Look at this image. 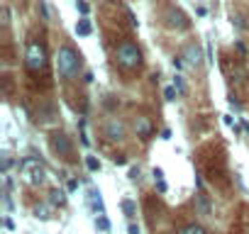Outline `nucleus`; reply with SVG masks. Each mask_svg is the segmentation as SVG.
Returning <instances> with one entry per match:
<instances>
[{
  "label": "nucleus",
  "mask_w": 249,
  "mask_h": 234,
  "mask_svg": "<svg viewBox=\"0 0 249 234\" xmlns=\"http://www.w3.org/2000/svg\"><path fill=\"white\" fill-rule=\"evenodd\" d=\"M112 59L122 73H137L144 66V54H142L140 44L132 39H120L112 49Z\"/></svg>",
  "instance_id": "f257e3e1"
},
{
  "label": "nucleus",
  "mask_w": 249,
  "mask_h": 234,
  "mask_svg": "<svg viewBox=\"0 0 249 234\" xmlns=\"http://www.w3.org/2000/svg\"><path fill=\"white\" fill-rule=\"evenodd\" d=\"M54 66H56V73L64 83H71L73 78H78L81 68H83V56L76 47L71 44H61L56 49V56H54Z\"/></svg>",
  "instance_id": "f03ea898"
},
{
  "label": "nucleus",
  "mask_w": 249,
  "mask_h": 234,
  "mask_svg": "<svg viewBox=\"0 0 249 234\" xmlns=\"http://www.w3.org/2000/svg\"><path fill=\"white\" fill-rule=\"evenodd\" d=\"M25 68L35 76L49 71V49L42 39H30L25 47Z\"/></svg>",
  "instance_id": "7ed1b4c3"
},
{
  "label": "nucleus",
  "mask_w": 249,
  "mask_h": 234,
  "mask_svg": "<svg viewBox=\"0 0 249 234\" xmlns=\"http://www.w3.org/2000/svg\"><path fill=\"white\" fill-rule=\"evenodd\" d=\"M18 171H20V178L25 185L30 188H39L47 183V168L44 164L37 159V156H25L18 161Z\"/></svg>",
  "instance_id": "20e7f679"
},
{
  "label": "nucleus",
  "mask_w": 249,
  "mask_h": 234,
  "mask_svg": "<svg viewBox=\"0 0 249 234\" xmlns=\"http://www.w3.org/2000/svg\"><path fill=\"white\" fill-rule=\"evenodd\" d=\"M49 149H52V154H54L59 161H64V164H73V161H76L73 139H71L69 132H64V130H54V132L49 134Z\"/></svg>",
  "instance_id": "39448f33"
},
{
  "label": "nucleus",
  "mask_w": 249,
  "mask_h": 234,
  "mask_svg": "<svg viewBox=\"0 0 249 234\" xmlns=\"http://www.w3.org/2000/svg\"><path fill=\"white\" fill-rule=\"evenodd\" d=\"M103 137L110 144H122L127 139V122L122 117H110V120L103 125Z\"/></svg>",
  "instance_id": "423d86ee"
},
{
  "label": "nucleus",
  "mask_w": 249,
  "mask_h": 234,
  "mask_svg": "<svg viewBox=\"0 0 249 234\" xmlns=\"http://www.w3.org/2000/svg\"><path fill=\"white\" fill-rule=\"evenodd\" d=\"M161 20H164V25H166L169 30H174V32H186V30H191L188 15H186L181 8H176V5H169V8L161 13Z\"/></svg>",
  "instance_id": "0eeeda50"
},
{
  "label": "nucleus",
  "mask_w": 249,
  "mask_h": 234,
  "mask_svg": "<svg viewBox=\"0 0 249 234\" xmlns=\"http://www.w3.org/2000/svg\"><path fill=\"white\" fill-rule=\"evenodd\" d=\"M132 132H135V137L140 139V142H149V139H154V134H157V125H154V120L149 115H144V112H140V115H135V120H132Z\"/></svg>",
  "instance_id": "6e6552de"
},
{
  "label": "nucleus",
  "mask_w": 249,
  "mask_h": 234,
  "mask_svg": "<svg viewBox=\"0 0 249 234\" xmlns=\"http://www.w3.org/2000/svg\"><path fill=\"white\" fill-rule=\"evenodd\" d=\"M193 210L200 217H213L215 205H213V200H210V195L205 190H196V195H193Z\"/></svg>",
  "instance_id": "1a4fd4ad"
},
{
  "label": "nucleus",
  "mask_w": 249,
  "mask_h": 234,
  "mask_svg": "<svg viewBox=\"0 0 249 234\" xmlns=\"http://www.w3.org/2000/svg\"><path fill=\"white\" fill-rule=\"evenodd\" d=\"M183 59L188 61V66H193V68H198V66H203V49H200V44H188L186 47V51H183Z\"/></svg>",
  "instance_id": "9d476101"
},
{
  "label": "nucleus",
  "mask_w": 249,
  "mask_h": 234,
  "mask_svg": "<svg viewBox=\"0 0 249 234\" xmlns=\"http://www.w3.org/2000/svg\"><path fill=\"white\" fill-rule=\"evenodd\" d=\"M174 234H208V229L200 222H181Z\"/></svg>",
  "instance_id": "9b49d317"
},
{
  "label": "nucleus",
  "mask_w": 249,
  "mask_h": 234,
  "mask_svg": "<svg viewBox=\"0 0 249 234\" xmlns=\"http://www.w3.org/2000/svg\"><path fill=\"white\" fill-rule=\"evenodd\" d=\"M47 202H52L54 210H56V207H64V205H66V190H61V188H52Z\"/></svg>",
  "instance_id": "f8f14e48"
},
{
  "label": "nucleus",
  "mask_w": 249,
  "mask_h": 234,
  "mask_svg": "<svg viewBox=\"0 0 249 234\" xmlns=\"http://www.w3.org/2000/svg\"><path fill=\"white\" fill-rule=\"evenodd\" d=\"M88 200H90V205H93V210H95V215H105V205H103V198H100V190H95V188H90V190H88Z\"/></svg>",
  "instance_id": "ddd939ff"
},
{
  "label": "nucleus",
  "mask_w": 249,
  "mask_h": 234,
  "mask_svg": "<svg viewBox=\"0 0 249 234\" xmlns=\"http://www.w3.org/2000/svg\"><path fill=\"white\" fill-rule=\"evenodd\" d=\"M152 176H154V183H157L159 195H164V193L169 190V185H166V181H164V171H161V168H154V171H152Z\"/></svg>",
  "instance_id": "4468645a"
},
{
  "label": "nucleus",
  "mask_w": 249,
  "mask_h": 234,
  "mask_svg": "<svg viewBox=\"0 0 249 234\" xmlns=\"http://www.w3.org/2000/svg\"><path fill=\"white\" fill-rule=\"evenodd\" d=\"M52 210H54L52 202H37V205H35V217H39V219H49V217H52V215H49Z\"/></svg>",
  "instance_id": "2eb2a0df"
},
{
  "label": "nucleus",
  "mask_w": 249,
  "mask_h": 234,
  "mask_svg": "<svg viewBox=\"0 0 249 234\" xmlns=\"http://www.w3.org/2000/svg\"><path fill=\"white\" fill-rule=\"evenodd\" d=\"M122 210H124V215H127L130 222L135 219V215H137V205H135L132 200H122Z\"/></svg>",
  "instance_id": "dca6fc26"
},
{
  "label": "nucleus",
  "mask_w": 249,
  "mask_h": 234,
  "mask_svg": "<svg viewBox=\"0 0 249 234\" xmlns=\"http://www.w3.org/2000/svg\"><path fill=\"white\" fill-rule=\"evenodd\" d=\"M90 32H93V30H90V22H88L86 17L76 22V34H81V37H88Z\"/></svg>",
  "instance_id": "f3484780"
},
{
  "label": "nucleus",
  "mask_w": 249,
  "mask_h": 234,
  "mask_svg": "<svg viewBox=\"0 0 249 234\" xmlns=\"http://www.w3.org/2000/svg\"><path fill=\"white\" fill-rule=\"evenodd\" d=\"M174 88L178 90V95H181V98L186 95V83H183V76H178V73H176V78H174Z\"/></svg>",
  "instance_id": "a211bd4d"
},
{
  "label": "nucleus",
  "mask_w": 249,
  "mask_h": 234,
  "mask_svg": "<svg viewBox=\"0 0 249 234\" xmlns=\"http://www.w3.org/2000/svg\"><path fill=\"white\" fill-rule=\"evenodd\" d=\"M164 98H166L169 102H174V100H176V98H181V95H178V90H176L174 85H166V88H164Z\"/></svg>",
  "instance_id": "6ab92c4d"
},
{
  "label": "nucleus",
  "mask_w": 249,
  "mask_h": 234,
  "mask_svg": "<svg viewBox=\"0 0 249 234\" xmlns=\"http://www.w3.org/2000/svg\"><path fill=\"white\" fill-rule=\"evenodd\" d=\"M86 168L95 173V171H100V161H98L95 156H86Z\"/></svg>",
  "instance_id": "aec40b11"
},
{
  "label": "nucleus",
  "mask_w": 249,
  "mask_h": 234,
  "mask_svg": "<svg viewBox=\"0 0 249 234\" xmlns=\"http://www.w3.org/2000/svg\"><path fill=\"white\" fill-rule=\"evenodd\" d=\"M95 224H98L103 232H110V222H107V217H105V215H98V217H95Z\"/></svg>",
  "instance_id": "412c9836"
},
{
  "label": "nucleus",
  "mask_w": 249,
  "mask_h": 234,
  "mask_svg": "<svg viewBox=\"0 0 249 234\" xmlns=\"http://www.w3.org/2000/svg\"><path fill=\"white\" fill-rule=\"evenodd\" d=\"M76 10H78L81 15H88V13H90V5L86 3V0H76Z\"/></svg>",
  "instance_id": "4be33fe9"
},
{
  "label": "nucleus",
  "mask_w": 249,
  "mask_h": 234,
  "mask_svg": "<svg viewBox=\"0 0 249 234\" xmlns=\"http://www.w3.org/2000/svg\"><path fill=\"white\" fill-rule=\"evenodd\" d=\"M112 164L115 166H124V164H127V156H124V154H115L112 156Z\"/></svg>",
  "instance_id": "5701e85b"
},
{
  "label": "nucleus",
  "mask_w": 249,
  "mask_h": 234,
  "mask_svg": "<svg viewBox=\"0 0 249 234\" xmlns=\"http://www.w3.org/2000/svg\"><path fill=\"white\" fill-rule=\"evenodd\" d=\"M232 25H237L239 30H247V22H244V17H242V15H234V17H232Z\"/></svg>",
  "instance_id": "b1692460"
},
{
  "label": "nucleus",
  "mask_w": 249,
  "mask_h": 234,
  "mask_svg": "<svg viewBox=\"0 0 249 234\" xmlns=\"http://www.w3.org/2000/svg\"><path fill=\"white\" fill-rule=\"evenodd\" d=\"M124 15H127V20H130V25H132V27H137V25H140V20L135 17V13H132L130 8H127V10H124Z\"/></svg>",
  "instance_id": "393cba45"
},
{
  "label": "nucleus",
  "mask_w": 249,
  "mask_h": 234,
  "mask_svg": "<svg viewBox=\"0 0 249 234\" xmlns=\"http://www.w3.org/2000/svg\"><path fill=\"white\" fill-rule=\"evenodd\" d=\"M171 64H174V68H176V71H181V68H183V56H174V59H171Z\"/></svg>",
  "instance_id": "a878e982"
},
{
  "label": "nucleus",
  "mask_w": 249,
  "mask_h": 234,
  "mask_svg": "<svg viewBox=\"0 0 249 234\" xmlns=\"http://www.w3.org/2000/svg\"><path fill=\"white\" fill-rule=\"evenodd\" d=\"M140 173H142L140 166H132V168H130V178H132V181H140Z\"/></svg>",
  "instance_id": "bb28decb"
},
{
  "label": "nucleus",
  "mask_w": 249,
  "mask_h": 234,
  "mask_svg": "<svg viewBox=\"0 0 249 234\" xmlns=\"http://www.w3.org/2000/svg\"><path fill=\"white\" fill-rule=\"evenodd\" d=\"M66 190H69V193H76V190H78V181H76V178H71V181L66 183Z\"/></svg>",
  "instance_id": "cd10ccee"
},
{
  "label": "nucleus",
  "mask_w": 249,
  "mask_h": 234,
  "mask_svg": "<svg viewBox=\"0 0 249 234\" xmlns=\"http://www.w3.org/2000/svg\"><path fill=\"white\" fill-rule=\"evenodd\" d=\"M234 49L239 51V56H247V47H244L242 42H234Z\"/></svg>",
  "instance_id": "c85d7f7f"
},
{
  "label": "nucleus",
  "mask_w": 249,
  "mask_h": 234,
  "mask_svg": "<svg viewBox=\"0 0 249 234\" xmlns=\"http://www.w3.org/2000/svg\"><path fill=\"white\" fill-rule=\"evenodd\" d=\"M81 144H83V147H90V139H88L86 130H81Z\"/></svg>",
  "instance_id": "c756f323"
},
{
  "label": "nucleus",
  "mask_w": 249,
  "mask_h": 234,
  "mask_svg": "<svg viewBox=\"0 0 249 234\" xmlns=\"http://www.w3.org/2000/svg\"><path fill=\"white\" fill-rule=\"evenodd\" d=\"M127 229H130V234H140V224H135V222H130Z\"/></svg>",
  "instance_id": "7c9ffc66"
},
{
  "label": "nucleus",
  "mask_w": 249,
  "mask_h": 234,
  "mask_svg": "<svg viewBox=\"0 0 249 234\" xmlns=\"http://www.w3.org/2000/svg\"><path fill=\"white\" fill-rule=\"evenodd\" d=\"M230 105H232L234 110H242V102H239L237 98H230Z\"/></svg>",
  "instance_id": "2f4dec72"
},
{
  "label": "nucleus",
  "mask_w": 249,
  "mask_h": 234,
  "mask_svg": "<svg viewBox=\"0 0 249 234\" xmlns=\"http://www.w3.org/2000/svg\"><path fill=\"white\" fill-rule=\"evenodd\" d=\"M3 224H5V229H10V232L15 229V222H13L10 217H5V222H3Z\"/></svg>",
  "instance_id": "473e14b6"
},
{
  "label": "nucleus",
  "mask_w": 249,
  "mask_h": 234,
  "mask_svg": "<svg viewBox=\"0 0 249 234\" xmlns=\"http://www.w3.org/2000/svg\"><path fill=\"white\" fill-rule=\"evenodd\" d=\"M90 81H93V73H90V71H88V73H86V76H83V83H90Z\"/></svg>",
  "instance_id": "72a5a7b5"
}]
</instances>
